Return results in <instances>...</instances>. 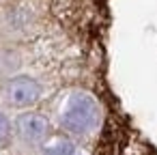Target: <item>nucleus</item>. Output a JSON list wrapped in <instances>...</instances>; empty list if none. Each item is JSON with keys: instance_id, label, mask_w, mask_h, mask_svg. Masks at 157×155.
I'll use <instances>...</instances> for the list:
<instances>
[{"instance_id": "obj_1", "label": "nucleus", "mask_w": 157, "mask_h": 155, "mask_svg": "<svg viewBox=\"0 0 157 155\" xmlns=\"http://www.w3.org/2000/svg\"><path fill=\"white\" fill-rule=\"evenodd\" d=\"M97 121V108H95V101L84 97V95H78L69 101L67 110H65V127L71 129V131H88Z\"/></svg>"}, {"instance_id": "obj_2", "label": "nucleus", "mask_w": 157, "mask_h": 155, "mask_svg": "<svg viewBox=\"0 0 157 155\" xmlns=\"http://www.w3.org/2000/svg\"><path fill=\"white\" fill-rule=\"evenodd\" d=\"M39 93H41L39 84L35 80H30V78H15L9 84V88H7L9 101L13 106H17V108H24V106L35 103L39 99Z\"/></svg>"}, {"instance_id": "obj_3", "label": "nucleus", "mask_w": 157, "mask_h": 155, "mask_svg": "<svg viewBox=\"0 0 157 155\" xmlns=\"http://www.w3.org/2000/svg\"><path fill=\"white\" fill-rule=\"evenodd\" d=\"M20 129L28 140H41L48 131V121L39 114H28L20 121Z\"/></svg>"}, {"instance_id": "obj_4", "label": "nucleus", "mask_w": 157, "mask_h": 155, "mask_svg": "<svg viewBox=\"0 0 157 155\" xmlns=\"http://www.w3.org/2000/svg\"><path fill=\"white\" fill-rule=\"evenodd\" d=\"M121 153H123V140L116 136V129L108 127L101 149H99V155H121Z\"/></svg>"}, {"instance_id": "obj_5", "label": "nucleus", "mask_w": 157, "mask_h": 155, "mask_svg": "<svg viewBox=\"0 0 157 155\" xmlns=\"http://www.w3.org/2000/svg\"><path fill=\"white\" fill-rule=\"evenodd\" d=\"M45 155H78V153H75L73 144H69V142H58V144H54L52 149H48Z\"/></svg>"}, {"instance_id": "obj_6", "label": "nucleus", "mask_w": 157, "mask_h": 155, "mask_svg": "<svg viewBox=\"0 0 157 155\" xmlns=\"http://www.w3.org/2000/svg\"><path fill=\"white\" fill-rule=\"evenodd\" d=\"M7 131H9V125H7V118L0 114V142L7 138Z\"/></svg>"}]
</instances>
